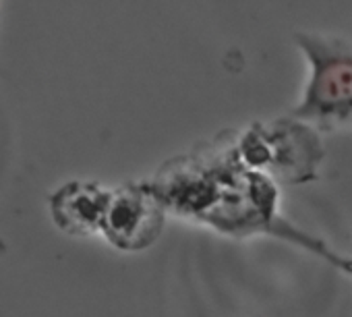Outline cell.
<instances>
[{"mask_svg":"<svg viewBox=\"0 0 352 317\" xmlns=\"http://www.w3.org/2000/svg\"><path fill=\"white\" fill-rule=\"evenodd\" d=\"M236 129L172 155L149 185L168 214L206 224L232 239L270 234L292 243L352 276V259L331 251L321 239L296 228L280 214L278 183L251 168L236 151Z\"/></svg>","mask_w":352,"mask_h":317,"instance_id":"cell-1","label":"cell"},{"mask_svg":"<svg viewBox=\"0 0 352 317\" xmlns=\"http://www.w3.org/2000/svg\"><path fill=\"white\" fill-rule=\"evenodd\" d=\"M292 42L305 56L309 75L288 114L319 133L352 129V42L319 32H296Z\"/></svg>","mask_w":352,"mask_h":317,"instance_id":"cell-2","label":"cell"},{"mask_svg":"<svg viewBox=\"0 0 352 317\" xmlns=\"http://www.w3.org/2000/svg\"><path fill=\"white\" fill-rule=\"evenodd\" d=\"M236 151L243 160L282 185H305L319 177L325 149L319 131L290 114L253 120L236 129Z\"/></svg>","mask_w":352,"mask_h":317,"instance_id":"cell-3","label":"cell"},{"mask_svg":"<svg viewBox=\"0 0 352 317\" xmlns=\"http://www.w3.org/2000/svg\"><path fill=\"white\" fill-rule=\"evenodd\" d=\"M168 210L149 181L124 183L110 191L102 237L124 253L149 249L166 226Z\"/></svg>","mask_w":352,"mask_h":317,"instance_id":"cell-4","label":"cell"},{"mask_svg":"<svg viewBox=\"0 0 352 317\" xmlns=\"http://www.w3.org/2000/svg\"><path fill=\"white\" fill-rule=\"evenodd\" d=\"M110 191L96 181H69L48 195L52 224L67 237L87 239L102 232Z\"/></svg>","mask_w":352,"mask_h":317,"instance_id":"cell-5","label":"cell"}]
</instances>
